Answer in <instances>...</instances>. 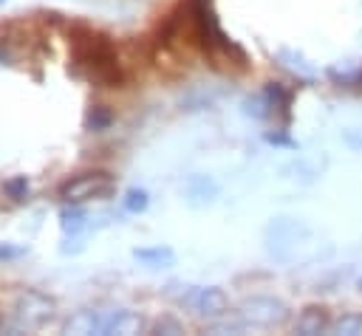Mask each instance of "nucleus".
<instances>
[{"mask_svg":"<svg viewBox=\"0 0 362 336\" xmlns=\"http://www.w3.org/2000/svg\"><path fill=\"white\" fill-rule=\"evenodd\" d=\"M297 333H303V336H317V333H325L328 328H331V319H328V313H325V308H320V305H308L300 316H297Z\"/></svg>","mask_w":362,"mask_h":336,"instance_id":"obj_8","label":"nucleus"},{"mask_svg":"<svg viewBox=\"0 0 362 336\" xmlns=\"http://www.w3.org/2000/svg\"><path fill=\"white\" fill-rule=\"evenodd\" d=\"M178 302L184 308H189L192 313L204 316V319H221L229 311V299L221 288L209 285V288H195V285H184Z\"/></svg>","mask_w":362,"mask_h":336,"instance_id":"obj_5","label":"nucleus"},{"mask_svg":"<svg viewBox=\"0 0 362 336\" xmlns=\"http://www.w3.org/2000/svg\"><path fill=\"white\" fill-rule=\"evenodd\" d=\"M3 192H6L11 200L23 203V200H28L31 186H28V181H25V178H11V181H6V184H3Z\"/></svg>","mask_w":362,"mask_h":336,"instance_id":"obj_12","label":"nucleus"},{"mask_svg":"<svg viewBox=\"0 0 362 336\" xmlns=\"http://www.w3.org/2000/svg\"><path fill=\"white\" fill-rule=\"evenodd\" d=\"M240 316L252 325L269 328V325H280L288 316V308H286V302H280L274 296H252L240 305Z\"/></svg>","mask_w":362,"mask_h":336,"instance_id":"obj_7","label":"nucleus"},{"mask_svg":"<svg viewBox=\"0 0 362 336\" xmlns=\"http://www.w3.org/2000/svg\"><path fill=\"white\" fill-rule=\"evenodd\" d=\"M25 254H28V248H25V246L0 243V260H3V263H8V260H20V257H25Z\"/></svg>","mask_w":362,"mask_h":336,"instance_id":"obj_14","label":"nucleus"},{"mask_svg":"<svg viewBox=\"0 0 362 336\" xmlns=\"http://www.w3.org/2000/svg\"><path fill=\"white\" fill-rule=\"evenodd\" d=\"M359 291H362V277H359Z\"/></svg>","mask_w":362,"mask_h":336,"instance_id":"obj_17","label":"nucleus"},{"mask_svg":"<svg viewBox=\"0 0 362 336\" xmlns=\"http://www.w3.org/2000/svg\"><path fill=\"white\" fill-rule=\"evenodd\" d=\"M189 11H192V23H195V34L198 40L204 42L206 51L212 54H232L235 45L223 37L212 8H209V0H189Z\"/></svg>","mask_w":362,"mask_h":336,"instance_id":"obj_3","label":"nucleus"},{"mask_svg":"<svg viewBox=\"0 0 362 336\" xmlns=\"http://www.w3.org/2000/svg\"><path fill=\"white\" fill-rule=\"evenodd\" d=\"M71 56H74V65L96 85L119 88L122 79H124L113 42L105 34H99V31L88 28V25H76L74 28V34H71Z\"/></svg>","mask_w":362,"mask_h":336,"instance_id":"obj_1","label":"nucleus"},{"mask_svg":"<svg viewBox=\"0 0 362 336\" xmlns=\"http://www.w3.org/2000/svg\"><path fill=\"white\" fill-rule=\"evenodd\" d=\"M359 76H362V71H359Z\"/></svg>","mask_w":362,"mask_h":336,"instance_id":"obj_19","label":"nucleus"},{"mask_svg":"<svg viewBox=\"0 0 362 336\" xmlns=\"http://www.w3.org/2000/svg\"><path fill=\"white\" fill-rule=\"evenodd\" d=\"M51 313H54V299L40 291H25L14 302V325L25 330L40 328L42 322H48Z\"/></svg>","mask_w":362,"mask_h":336,"instance_id":"obj_6","label":"nucleus"},{"mask_svg":"<svg viewBox=\"0 0 362 336\" xmlns=\"http://www.w3.org/2000/svg\"><path fill=\"white\" fill-rule=\"evenodd\" d=\"M144 328L141 316L133 313V311H124V308H116V311H79L76 316H71L65 322V330L68 333H102V336H110V333H139Z\"/></svg>","mask_w":362,"mask_h":336,"instance_id":"obj_2","label":"nucleus"},{"mask_svg":"<svg viewBox=\"0 0 362 336\" xmlns=\"http://www.w3.org/2000/svg\"><path fill=\"white\" fill-rule=\"evenodd\" d=\"M59 226L65 232V237H79L88 226V215L79 209V206H65L59 212Z\"/></svg>","mask_w":362,"mask_h":336,"instance_id":"obj_10","label":"nucleus"},{"mask_svg":"<svg viewBox=\"0 0 362 336\" xmlns=\"http://www.w3.org/2000/svg\"><path fill=\"white\" fill-rule=\"evenodd\" d=\"M3 3H6V0H0V6H3Z\"/></svg>","mask_w":362,"mask_h":336,"instance_id":"obj_18","label":"nucleus"},{"mask_svg":"<svg viewBox=\"0 0 362 336\" xmlns=\"http://www.w3.org/2000/svg\"><path fill=\"white\" fill-rule=\"evenodd\" d=\"M110 192H113V178L107 172H82L59 186V198L65 203H85L93 198H105Z\"/></svg>","mask_w":362,"mask_h":336,"instance_id":"obj_4","label":"nucleus"},{"mask_svg":"<svg viewBox=\"0 0 362 336\" xmlns=\"http://www.w3.org/2000/svg\"><path fill=\"white\" fill-rule=\"evenodd\" d=\"M328 330L339 333V336H356V333H362V313H342L337 322H331Z\"/></svg>","mask_w":362,"mask_h":336,"instance_id":"obj_11","label":"nucleus"},{"mask_svg":"<svg viewBox=\"0 0 362 336\" xmlns=\"http://www.w3.org/2000/svg\"><path fill=\"white\" fill-rule=\"evenodd\" d=\"M156 330H158V333H161V330H170V333H178L181 328H178V322H170V319H164V322H158V325H156Z\"/></svg>","mask_w":362,"mask_h":336,"instance_id":"obj_15","label":"nucleus"},{"mask_svg":"<svg viewBox=\"0 0 362 336\" xmlns=\"http://www.w3.org/2000/svg\"><path fill=\"white\" fill-rule=\"evenodd\" d=\"M133 257H136L139 263L150 265V268H167V265H173V263H175V254H173V248H167V246L136 248V251H133Z\"/></svg>","mask_w":362,"mask_h":336,"instance_id":"obj_9","label":"nucleus"},{"mask_svg":"<svg viewBox=\"0 0 362 336\" xmlns=\"http://www.w3.org/2000/svg\"><path fill=\"white\" fill-rule=\"evenodd\" d=\"M6 59H8V56H6V51H3V48H0V65H3V62H6Z\"/></svg>","mask_w":362,"mask_h":336,"instance_id":"obj_16","label":"nucleus"},{"mask_svg":"<svg viewBox=\"0 0 362 336\" xmlns=\"http://www.w3.org/2000/svg\"><path fill=\"white\" fill-rule=\"evenodd\" d=\"M122 206H124V212H144L147 209V192L144 189H127L124 192V198H122Z\"/></svg>","mask_w":362,"mask_h":336,"instance_id":"obj_13","label":"nucleus"}]
</instances>
